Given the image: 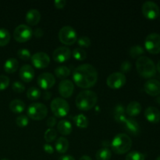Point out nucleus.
I'll return each instance as SVG.
<instances>
[{
	"label": "nucleus",
	"mask_w": 160,
	"mask_h": 160,
	"mask_svg": "<svg viewBox=\"0 0 160 160\" xmlns=\"http://www.w3.org/2000/svg\"><path fill=\"white\" fill-rule=\"evenodd\" d=\"M126 77L123 75V73L115 72V73H111L108 77L106 83H107V85L110 88L119 89L124 85L125 83H126Z\"/></svg>",
	"instance_id": "obj_11"
},
{
	"label": "nucleus",
	"mask_w": 160,
	"mask_h": 160,
	"mask_svg": "<svg viewBox=\"0 0 160 160\" xmlns=\"http://www.w3.org/2000/svg\"><path fill=\"white\" fill-rule=\"evenodd\" d=\"M79 160H92V159H91L90 156H81V158H80Z\"/></svg>",
	"instance_id": "obj_49"
},
{
	"label": "nucleus",
	"mask_w": 160,
	"mask_h": 160,
	"mask_svg": "<svg viewBox=\"0 0 160 160\" xmlns=\"http://www.w3.org/2000/svg\"><path fill=\"white\" fill-rule=\"evenodd\" d=\"M57 137V132L55 129L53 128H48V130H46L45 133V135H44V138H45V140L47 142L50 143V142H52L53 141H55V139Z\"/></svg>",
	"instance_id": "obj_32"
},
{
	"label": "nucleus",
	"mask_w": 160,
	"mask_h": 160,
	"mask_svg": "<svg viewBox=\"0 0 160 160\" xmlns=\"http://www.w3.org/2000/svg\"><path fill=\"white\" fill-rule=\"evenodd\" d=\"M48 113V109L42 103L34 102L28 108V116L33 120H41L45 118Z\"/></svg>",
	"instance_id": "obj_6"
},
{
	"label": "nucleus",
	"mask_w": 160,
	"mask_h": 160,
	"mask_svg": "<svg viewBox=\"0 0 160 160\" xmlns=\"http://www.w3.org/2000/svg\"><path fill=\"white\" fill-rule=\"evenodd\" d=\"M156 70H158V71H159V73H160V60L158 62L157 65H156Z\"/></svg>",
	"instance_id": "obj_50"
},
{
	"label": "nucleus",
	"mask_w": 160,
	"mask_h": 160,
	"mask_svg": "<svg viewBox=\"0 0 160 160\" xmlns=\"http://www.w3.org/2000/svg\"><path fill=\"white\" fill-rule=\"evenodd\" d=\"M125 109L122 105L119 104L116 106L115 109H114V116L116 115H121V114H124Z\"/></svg>",
	"instance_id": "obj_41"
},
{
	"label": "nucleus",
	"mask_w": 160,
	"mask_h": 160,
	"mask_svg": "<svg viewBox=\"0 0 160 160\" xmlns=\"http://www.w3.org/2000/svg\"><path fill=\"white\" fill-rule=\"evenodd\" d=\"M70 74V70L67 67L65 66H61V67H58L55 70V75L57 78H66Z\"/></svg>",
	"instance_id": "obj_29"
},
{
	"label": "nucleus",
	"mask_w": 160,
	"mask_h": 160,
	"mask_svg": "<svg viewBox=\"0 0 160 160\" xmlns=\"http://www.w3.org/2000/svg\"><path fill=\"white\" fill-rule=\"evenodd\" d=\"M129 53L132 58H139L141 57L142 55H143L145 53V50L140 45H134V46H132L130 48Z\"/></svg>",
	"instance_id": "obj_31"
},
{
	"label": "nucleus",
	"mask_w": 160,
	"mask_h": 160,
	"mask_svg": "<svg viewBox=\"0 0 160 160\" xmlns=\"http://www.w3.org/2000/svg\"><path fill=\"white\" fill-rule=\"evenodd\" d=\"M4 70L8 73H12L17 70L19 67V62L17 59H14V58H9L5 62L4 66Z\"/></svg>",
	"instance_id": "obj_23"
},
{
	"label": "nucleus",
	"mask_w": 160,
	"mask_h": 160,
	"mask_svg": "<svg viewBox=\"0 0 160 160\" xmlns=\"http://www.w3.org/2000/svg\"><path fill=\"white\" fill-rule=\"evenodd\" d=\"M57 130L62 135H68L72 131V125L68 120H62L58 123Z\"/></svg>",
	"instance_id": "obj_21"
},
{
	"label": "nucleus",
	"mask_w": 160,
	"mask_h": 160,
	"mask_svg": "<svg viewBox=\"0 0 160 160\" xmlns=\"http://www.w3.org/2000/svg\"><path fill=\"white\" fill-rule=\"evenodd\" d=\"M1 160H9V159H1Z\"/></svg>",
	"instance_id": "obj_53"
},
{
	"label": "nucleus",
	"mask_w": 160,
	"mask_h": 160,
	"mask_svg": "<svg viewBox=\"0 0 160 160\" xmlns=\"http://www.w3.org/2000/svg\"><path fill=\"white\" fill-rule=\"evenodd\" d=\"M9 109L14 113H21L25 109V104L20 99H14L9 103Z\"/></svg>",
	"instance_id": "obj_25"
},
{
	"label": "nucleus",
	"mask_w": 160,
	"mask_h": 160,
	"mask_svg": "<svg viewBox=\"0 0 160 160\" xmlns=\"http://www.w3.org/2000/svg\"><path fill=\"white\" fill-rule=\"evenodd\" d=\"M145 155L137 151L131 152L126 156V160H145Z\"/></svg>",
	"instance_id": "obj_34"
},
{
	"label": "nucleus",
	"mask_w": 160,
	"mask_h": 160,
	"mask_svg": "<svg viewBox=\"0 0 160 160\" xmlns=\"http://www.w3.org/2000/svg\"><path fill=\"white\" fill-rule=\"evenodd\" d=\"M73 56L74 57V59H76L77 60L82 61L84 59H85L86 57H87V52L83 48H77L73 50Z\"/></svg>",
	"instance_id": "obj_33"
},
{
	"label": "nucleus",
	"mask_w": 160,
	"mask_h": 160,
	"mask_svg": "<svg viewBox=\"0 0 160 160\" xmlns=\"http://www.w3.org/2000/svg\"><path fill=\"white\" fill-rule=\"evenodd\" d=\"M78 44L79 45V46L88 48L91 45V40L87 36H81L78 39Z\"/></svg>",
	"instance_id": "obj_37"
},
{
	"label": "nucleus",
	"mask_w": 160,
	"mask_h": 160,
	"mask_svg": "<svg viewBox=\"0 0 160 160\" xmlns=\"http://www.w3.org/2000/svg\"><path fill=\"white\" fill-rule=\"evenodd\" d=\"M56 124V120L55 117H50L47 120V125H48V127H49V128H53Z\"/></svg>",
	"instance_id": "obj_46"
},
{
	"label": "nucleus",
	"mask_w": 160,
	"mask_h": 160,
	"mask_svg": "<svg viewBox=\"0 0 160 160\" xmlns=\"http://www.w3.org/2000/svg\"><path fill=\"white\" fill-rule=\"evenodd\" d=\"M43 149L48 154H52L54 152V148L50 144H45L43 145Z\"/></svg>",
	"instance_id": "obj_42"
},
{
	"label": "nucleus",
	"mask_w": 160,
	"mask_h": 160,
	"mask_svg": "<svg viewBox=\"0 0 160 160\" xmlns=\"http://www.w3.org/2000/svg\"><path fill=\"white\" fill-rule=\"evenodd\" d=\"M145 117L148 122L157 123L160 121V111L159 109L153 106H149L145 111Z\"/></svg>",
	"instance_id": "obj_17"
},
{
	"label": "nucleus",
	"mask_w": 160,
	"mask_h": 160,
	"mask_svg": "<svg viewBox=\"0 0 160 160\" xmlns=\"http://www.w3.org/2000/svg\"><path fill=\"white\" fill-rule=\"evenodd\" d=\"M71 56V51L67 47H59L54 50L52 53V58L56 62L62 63L68 60Z\"/></svg>",
	"instance_id": "obj_13"
},
{
	"label": "nucleus",
	"mask_w": 160,
	"mask_h": 160,
	"mask_svg": "<svg viewBox=\"0 0 160 160\" xmlns=\"http://www.w3.org/2000/svg\"><path fill=\"white\" fill-rule=\"evenodd\" d=\"M98 96L93 91H82L78 95L76 98V106L79 109L83 111L90 110L96 105Z\"/></svg>",
	"instance_id": "obj_2"
},
{
	"label": "nucleus",
	"mask_w": 160,
	"mask_h": 160,
	"mask_svg": "<svg viewBox=\"0 0 160 160\" xmlns=\"http://www.w3.org/2000/svg\"><path fill=\"white\" fill-rule=\"evenodd\" d=\"M12 88L17 93H22V92L24 91L25 87L23 85V83H21L20 81H14L12 84Z\"/></svg>",
	"instance_id": "obj_38"
},
{
	"label": "nucleus",
	"mask_w": 160,
	"mask_h": 160,
	"mask_svg": "<svg viewBox=\"0 0 160 160\" xmlns=\"http://www.w3.org/2000/svg\"><path fill=\"white\" fill-rule=\"evenodd\" d=\"M51 110L56 117H66L70 110L69 103L64 98H54L51 102Z\"/></svg>",
	"instance_id": "obj_5"
},
{
	"label": "nucleus",
	"mask_w": 160,
	"mask_h": 160,
	"mask_svg": "<svg viewBox=\"0 0 160 160\" xmlns=\"http://www.w3.org/2000/svg\"><path fill=\"white\" fill-rule=\"evenodd\" d=\"M20 77L23 82H31L34 78V70L30 65H23L20 70Z\"/></svg>",
	"instance_id": "obj_18"
},
{
	"label": "nucleus",
	"mask_w": 160,
	"mask_h": 160,
	"mask_svg": "<svg viewBox=\"0 0 160 160\" xmlns=\"http://www.w3.org/2000/svg\"><path fill=\"white\" fill-rule=\"evenodd\" d=\"M156 160H160V156H158L157 158H156Z\"/></svg>",
	"instance_id": "obj_52"
},
{
	"label": "nucleus",
	"mask_w": 160,
	"mask_h": 160,
	"mask_svg": "<svg viewBox=\"0 0 160 160\" xmlns=\"http://www.w3.org/2000/svg\"><path fill=\"white\" fill-rule=\"evenodd\" d=\"M33 31L30 26L25 24H20L15 28L13 31V38L17 42H25L31 38Z\"/></svg>",
	"instance_id": "obj_9"
},
{
	"label": "nucleus",
	"mask_w": 160,
	"mask_h": 160,
	"mask_svg": "<svg viewBox=\"0 0 160 160\" xmlns=\"http://www.w3.org/2000/svg\"><path fill=\"white\" fill-rule=\"evenodd\" d=\"M67 4V2L65 0H56L54 2V5L57 9H62Z\"/></svg>",
	"instance_id": "obj_43"
},
{
	"label": "nucleus",
	"mask_w": 160,
	"mask_h": 160,
	"mask_svg": "<svg viewBox=\"0 0 160 160\" xmlns=\"http://www.w3.org/2000/svg\"><path fill=\"white\" fill-rule=\"evenodd\" d=\"M41 20V13L37 9H30L26 14V21L31 26H35Z\"/></svg>",
	"instance_id": "obj_19"
},
{
	"label": "nucleus",
	"mask_w": 160,
	"mask_h": 160,
	"mask_svg": "<svg viewBox=\"0 0 160 160\" xmlns=\"http://www.w3.org/2000/svg\"><path fill=\"white\" fill-rule=\"evenodd\" d=\"M75 125L80 128H86L88 126V120L84 114H78L73 117Z\"/></svg>",
	"instance_id": "obj_26"
},
{
	"label": "nucleus",
	"mask_w": 160,
	"mask_h": 160,
	"mask_svg": "<svg viewBox=\"0 0 160 160\" xmlns=\"http://www.w3.org/2000/svg\"><path fill=\"white\" fill-rule=\"evenodd\" d=\"M10 41V34L6 28H0V46H6Z\"/></svg>",
	"instance_id": "obj_28"
},
{
	"label": "nucleus",
	"mask_w": 160,
	"mask_h": 160,
	"mask_svg": "<svg viewBox=\"0 0 160 160\" xmlns=\"http://www.w3.org/2000/svg\"><path fill=\"white\" fill-rule=\"evenodd\" d=\"M132 146V140L126 134H118L111 142V148L115 153L119 155L125 154L130 151Z\"/></svg>",
	"instance_id": "obj_4"
},
{
	"label": "nucleus",
	"mask_w": 160,
	"mask_h": 160,
	"mask_svg": "<svg viewBox=\"0 0 160 160\" xmlns=\"http://www.w3.org/2000/svg\"><path fill=\"white\" fill-rule=\"evenodd\" d=\"M114 117H115L116 120H117V121L120 123H124L125 121H126V120L128 119L126 117V116H125V114H121V115H116V116H114Z\"/></svg>",
	"instance_id": "obj_44"
},
{
	"label": "nucleus",
	"mask_w": 160,
	"mask_h": 160,
	"mask_svg": "<svg viewBox=\"0 0 160 160\" xmlns=\"http://www.w3.org/2000/svg\"><path fill=\"white\" fill-rule=\"evenodd\" d=\"M74 91V86L70 80H63L59 84V92L62 98H69Z\"/></svg>",
	"instance_id": "obj_16"
},
{
	"label": "nucleus",
	"mask_w": 160,
	"mask_h": 160,
	"mask_svg": "<svg viewBox=\"0 0 160 160\" xmlns=\"http://www.w3.org/2000/svg\"><path fill=\"white\" fill-rule=\"evenodd\" d=\"M9 84V78L5 75H0V91L5 90Z\"/></svg>",
	"instance_id": "obj_39"
},
{
	"label": "nucleus",
	"mask_w": 160,
	"mask_h": 160,
	"mask_svg": "<svg viewBox=\"0 0 160 160\" xmlns=\"http://www.w3.org/2000/svg\"><path fill=\"white\" fill-rule=\"evenodd\" d=\"M17 56L20 59L23 60H28L31 58V54L30 51L27 48H20L17 51Z\"/></svg>",
	"instance_id": "obj_35"
},
{
	"label": "nucleus",
	"mask_w": 160,
	"mask_h": 160,
	"mask_svg": "<svg viewBox=\"0 0 160 160\" xmlns=\"http://www.w3.org/2000/svg\"><path fill=\"white\" fill-rule=\"evenodd\" d=\"M59 160H75L73 156H70V155H66V156H62L59 158Z\"/></svg>",
	"instance_id": "obj_47"
},
{
	"label": "nucleus",
	"mask_w": 160,
	"mask_h": 160,
	"mask_svg": "<svg viewBox=\"0 0 160 160\" xmlns=\"http://www.w3.org/2000/svg\"><path fill=\"white\" fill-rule=\"evenodd\" d=\"M126 112L131 117H136L142 112V106L138 102L132 101L127 106Z\"/></svg>",
	"instance_id": "obj_20"
},
{
	"label": "nucleus",
	"mask_w": 160,
	"mask_h": 160,
	"mask_svg": "<svg viewBox=\"0 0 160 160\" xmlns=\"http://www.w3.org/2000/svg\"><path fill=\"white\" fill-rule=\"evenodd\" d=\"M56 84L54 75L50 73H43L38 78V84L42 89H49Z\"/></svg>",
	"instance_id": "obj_14"
},
{
	"label": "nucleus",
	"mask_w": 160,
	"mask_h": 160,
	"mask_svg": "<svg viewBox=\"0 0 160 160\" xmlns=\"http://www.w3.org/2000/svg\"><path fill=\"white\" fill-rule=\"evenodd\" d=\"M33 34L38 38H40L42 36L44 35V31L43 30L41 29V28H36L34 31H33Z\"/></svg>",
	"instance_id": "obj_45"
},
{
	"label": "nucleus",
	"mask_w": 160,
	"mask_h": 160,
	"mask_svg": "<svg viewBox=\"0 0 160 160\" xmlns=\"http://www.w3.org/2000/svg\"><path fill=\"white\" fill-rule=\"evenodd\" d=\"M31 62L34 67L38 69L46 68L50 62V58L45 52H37L31 56Z\"/></svg>",
	"instance_id": "obj_12"
},
{
	"label": "nucleus",
	"mask_w": 160,
	"mask_h": 160,
	"mask_svg": "<svg viewBox=\"0 0 160 160\" xmlns=\"http://www.w3.org/2000/svg\"><path fill=\"white\" fill-rule=\"evenodd\" d=\"M126 129L128 130V132H130L132 134H138L140 131V127H139L138 123L134 119H127L124 123Z\"/></svg>",
	"instance_id": "obj_22"
},
{
	"label": "nucleus",
	"mask_w": 160,
	"mask_h": 160,
	"mask_svg": "<svg viewBox=\"0 0 160 160\" xmlns=\"http://www.w3.org/2000/svg\"><path fill=\"white\" fill-rule=\"evenodd\" d=\"M59 39L64 45H71L78 40V34L72 27L65 26L59 31Z\"/></svg>",
	"instance_id": "obj_7"
},
{
	"label": "nucleus",
	"mask_w": 160,
	"mask_h": 160,
	"mask_svg": "<svg viewBox=\"0 0 160 160\" xmlns=\"http://www.w3.org/2000/svg\"><path fill=\"white\" fill-rule=\"evenodd\" d=\"M73 79L78 87L87 89L95 85L97 82L98 73L93 66L82 64L74 70Z\"/></svg>",
	"instance_id": "obj_1"
},
{
	"label": "nucleus",
	"mask_w": 160,
	"mask_h": 160,
	"mask_svg": "<svg viewBox=\"0 0 160 160\" xmlns=\"http://www.w3.org/2000/svg\"><path fill=\"white\" fill-rule=\"evenodd\" d=\"M142 13L144 17L148 20H156L159 17L160 14V9L159 6L154 2L147 1L142 5Z\"/></svg>",
	"instance_id": "obj_10"
},
{
	"label": "nucleus",
	"mask_w": 160,
	"mask_h": 160,
	"mask_svg": "<svg viewBox=\"0 0 160 160\" xmlns=\"http://www.w3.org/2000/svg\"><path fill=\"white\" fill-rule=\"evenodd\" d=\"M97 160H109L112 156L111 151L108 148H102L96 152Z\"/></svg>",
	"instance_id": "obj_27"
},
{
	"label": "nucleus",
	"mask_w": 160,
	"mask_h": 160,
	"mask_svg": "<svg viewBox=\"0 0 160 160\" xmlns=\"http://www.w3.org/2000/svg\"><path fill=\"white\" fill-rule=\"evenodd\" d=\"M131 67H132V65H131V62L128 60L123 61L121 65H120V70L123 73H128L129 71H131Z\"/></svg>",
	"instance_id": "obj_40"
},
{
	"label": "nucleus",
	"mask_w": 160,
	"mask_h": 160,
	"mask_svg": "<svg viewBox=\"0 0 160 160\" xmlns=\"http://www.w3.org/2000/svg\"><path fill=\"white\" fill-rule=\"evenodd\" d=\"M55 148L59 153H65L69 148L68 140L63 137L59 138L56 142Z\"/></svg>",
	"instance_id": "obj_24"
},
{
	"label": "nucleus",
	"mask_w": 160,
	"mask_h": 160,
	"mask_svg": "<svg viewBox=\"0 0 160 160\" xmlns=\"http://www.w3.org/2000/svg\"><path fill=\"white\" fill-rule=\"evenodd\" d=\"M16 123H17V126L20 127V128H25L29 123V119L27 116L20 115L18 117H17Z\"/></svg>",
	"instance_id": "obj_36"
},
{
	"label": "nucleus",
	"mask_w": 160,
	"mask_h": 160,
	"mask_svg": "<svg viewBox=\"0 0 160 160\" xmlns=\"http://www.w3.org/2000/svg\"><path fill=\"white\" fill-rule=\"evenodd\" d=\"M136 68L139 74L144 78H152L156 73V67L154 62L147 56L138 58Z\"/></svg>",
	"instance_id": "obj_3"
},
{
	"label": "nucleus",
	"mask_w": 160,
	"mask_h": 160,
	"mask_svg": "<svg viewBox=\"0 0 160 160\" xmlns=\"http://www.w3.org/2000/svg\"><path fill=\"white\" fill-rule=\"evenodd\" d=\"M145 92L150 96H159L160 95V82L156 79H150L144 85Z\"/></svg>",
	"instance_id": "obj_15"
},
{
	"label": "nucleus",
	"mask_w": 160,
	"mask_h": 160,
	"mask_svg": "<svg viewBox=\"0 0 160 160\" xmlns=\"http://www.w3.org/2000/svg\"><path fill=\"white\" fill-rule=\"evenodd\" d=\"M145 49L151 54L160 52V34L152 33L148 34L145 40Z\"/></svg>",
	"instance_id": "obj_8"
},
{
	"label": "nucleus",
	"mask_w": 160,
	"mask_h": 160,
	"mask_svg": "<svg viewBox=\"0 0 160 160\" xmlns=\"http://www.w3.org/2000/svg\"><path fill=\"white\" fill-rule=\"evenodd\" d=\"M156 102H157L158 103H159V104H160V95H159V96H158V98H156Z\"/></svg>",
	"instance_id": "obj_51"
},
{
	"label": "nucleus",
	"mask_w": 160,
	"mask_h": 160,
	"mask_svg": "<svg viewBox=\"0 0 160 160\" xmlns=\"http://www.w3.org/2000/svg\"><path fill=\"white\" fill-rule=\"evenodd\" d=\"M27 96L30 100H37L41 96V91L35 87L30 88L27 92Z\"/></svg>",
	"instance_id": "obj_30"
},
{
	"label": "nucleus",
	"mask_w": 160,
	"mask_h": 160,
	"mask_svg": "<svg viewBox=\"0 0 160 160\" xmlns=\"http://www.w3.org/2000/svg\"><path fill=\"white\" fill-rule=\"evenodd\" d=\"M43 97L44 98H45V100H46L47 101V100H48L50 98H51V92H45L43 95Z\"/></svg>",
	"instance_id": "obj_48"
}]
</instances>
